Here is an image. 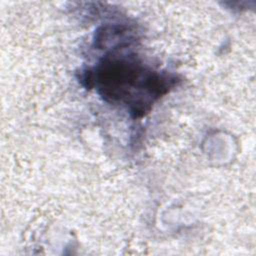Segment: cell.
<instances>
[{
    "instance_id": "1",
    "label": "cell",
    "mask_w": 256,
    "mask_h": 256,
    "mask_svg": "<svg viewBox=\"0 0 256 256\" xmlns=\"http://www.w3.org/2000/svg\"><path fill=\"white\" fill-rule=\"evenodd\" d=\"M88 81L97 86L99 93L111 102L129 105L141 114L172 85L173 79L151 71L134 60H105Z\"/></svg>"
}]
</instances>
